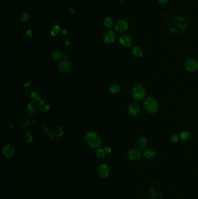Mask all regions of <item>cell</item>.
<instances>
[{
	"mask_svg": "<svg viewBox=\"0 0 198 199\" xmlns=\"http://www.w3.org/2000/svg\"><path fill=\"white\" fill-rule=\"evenodd\" d=\"M85 140L87 144L93 148H97L101 145V138L95 132L89 131L85 135Z\"/></svg>",
	"mask_w": 198,
	"mask_h": 199,
	"instance_id": "cell-1",
	"label": "cell"
},
{
	"mask_svg": "<svg viewBox=\"0 0 198 199\" xmlns=\"http://www.w3.org/2000/svg\"><path fill=\"white\" fill-rule=\"evenodd\" d=\"M144 107L148 113L154 114L158 110L159 104L156 99L151 97H148L145 98L144 102Z\"/></svg>",
	"mask_w": 198,
	"mask_h": 199,
	"instance_id": "cell-2",
	"label": "cell"
},
{
	"mask_svg": "<svg viewBox=\"0 0 198 199\" xmlns=\"http://www.w3.org/2000/svg\"><path fill=\"white\" fill-rule=\"evenodd\" d=\"M146 90L143 85L141 84H137L132 89V95L133 98L139 101L143 100L146 96Z\"/></svg>",
	"mask_w": 198,
	"mask_h": 199,
	"instance_id": "cell-3",
	"label": "cell"
},
{
	"mask_svg": "<svg viewBox=\"0 0 198 199\" xmlns=\"http://www.w3.org/2000/svg\"><path fill=\"white\" fill-rule=\"evenodd\" d=\"M185 68L188 72H195L198 69V62L194 59H189L185 62Z\"/></svg>",
	"mask_w": 198,
	"mask_h": 199,
	"instance_id": "cell-4",
	"label": "cell"
},
{
	"mask_svg": "<svg viewBox=\"0 0 198 199\" xmlns=\"http://www.w3.org/2000/svg\"><path fill=\"white\" fill-rule=\"evenodd\" d=\"M63 134V132L61 127H56L50 131L48 135H49V137L51 139L58 140V139L62 137Z\"/></svg>",
	"mask_w": 198,
	"mask_h": 199,
	"instance_id": "cell-5",
	"label": "cell"
},
{
	"mask_svg": "<svg viewBox=\"0 0 198 199\" xmlns=\"http://www.w3.org/2000/svg\"><path fill=\"white\" fill-rule=\"evenodd\" d=\"M127 155L131 160L136 161L140 158L141 152L138 148H132L128 151Z\"/></svg>",
	"mask_w": 198,
	"mask_h": 199,
	"instance_id": "cell-6",
	"label": "cell"
},
{
	"mask_svg": "<svg viewBox=\"0 0 198 199\" xmlns=\"http://www.w3.org/2000/svg\"><path fill=\"white\" fill-rule=\"evenodd\" d=\"M116 39V34L112 30H108L105 31L103 36V40L105 43L107 44L112 43Z\"/></svg>",
	"mask_w": 198,
	"mask_h": 199,
	"instance_id": "cell-7",
	"label": "cell"
},
{
	"mask_svg": "<svg viewBox=\"0 0 198 199\" xmlns=\"http://www.w3.org/2000/svg\"><path fill=\"white\" fill-rule=\"evenodd\" d=\"M128 111L130 115L132 116H136L138 115L140 112V105L138 103L133 102L129 105Z\"/></svg>",
	"mask_w": 198,
	"mask_h": 199,
	"instance_id": "cell-8",
	"label": "cell"
},
{
	"mask_svg": "<svg viewBox=\"0 0 198 199\" xmlns=\"http://www.w3.org/2000/svg\"><path fill=\"white\" fill-rule=\"evenodd\" d=\"M15 149L14 147L11 145V144H7L5 145L2 150L3 155L6 157V158H11L14 153H15Z\"/></svg>",
	"mask_w": 198,
	"mask_h": 199,
	"instance_id": "cell-9",
	"label": "cell"
},
{
	"mask_svg": "<svg viewBox=\"0 0 198 199\" xmlns=\"http://www.w3.org/2000/svg\"><path fill=\"white\" fill-rule=\"evenodd\" d=\"M119 43L125 47H130L133 43V39L128 34H123L119 38Z\"/></svg>",
	"mask_w": 198,
	"mask_h": 199,
	"instance_id": "cell-10",
	"label": "cell"
},
{
	"mask_svg": "<svg viewBox=\"0 0 198 199\" xmlns=\"http://www.w3.org/2000/svg\"><path fill=\"white\" fill-rule=\"evenodd\" d=\"M127 23L123 20L118 21L115 24V30L119 33L123 32L128 29Z\"/></svg>",
	"mask_w": 198,
	"mask_h": 199,
	"instance_id": "cell-11",
	"label": "cell"
},
{
	"mask_svg": "<svg viewBox=\"0 0 198 199\" xmlns=\"http://www.w3.org/2000/svg\"><path fill=\"white\" fill-rule=\"evenodd\" d=\"M71 64L67 60H63L61 61L58 64L59 69L64 73L68 72L71 69Z\"/></svg>",
	"mask_w": 198,
	"mask_h": 199,
	"instance_id": "cell-12",
	"label": "cell"
},
{
	"mask_svg": "<svg viewBox=\"0 0 198 199\" xmlns=\"http://www.w3.org/2000/svg\"><path fill=\"white\" fill-rule=\"evenodd\" d=\"M97 172L99 176L102 178H106L109 175V169L107 165L102 164L99 166Z\"/></svg>",
	"mask_w": 198,
	"mask_h": 199,
	"instance_id": "cell-13",
	"label": "cell"
},
{
	"mask_svg": "<svg viewBox=\"0 0 198 199\" xmlns=\"http://www.w3.org/2000/svg\"><path fill=\"white\" fill-rule=\"evenodd\" d=\"M38 109L42 112H47L50 108V103L44 100H42L39 101L38 104Z\"/></svg>",
	"mask_w": 198,
	"mask_h": 199,
	"instance_id": "cell-14",
	"label": "cell"
},
{
	"mask_svg": "<svg viewBox=\"0 0 198 199\" xmlns=\"http://www.w3.org/2000/svg\"><path fill=\"white\" fill-rule=\"evenodd\" d=\"M37 110V106L35 104V103L33 101L30 102L29 104H27L26 107V111L27 114L31 115H33Z\"/></svg>",
	"mask_w": 198,
	"mask_h": 199,
	"instance_id": "cell-15",
	"label": "cell"
},
{
	"mask_svg": "<svg viewBox=\"0 0 198 199\" xmlns=\"http://www.w3.org/2000/svg\"><path fill=\"white\" fill-rule=\"evenodd\" d=\"M133 54L137 58H141L143 55V51L142 49L138 46H134L132 48Z\"/></svg>",
	"mask_w": 198,
	"mask_h": 199,
	"instance_id": "cell-16",
	"label": "cell"
},
{
	"mask_svg": "<svg viewBox=\"0 0 198 199\" xmlns=\"http://www.w3.org/2000/svg\"><path fill=\"white\" fill-rule=\"evenodd\" d=\"M144 155L148 158H152L153 157H154L156 155V151H154V150H153V148H146V150H145V151H144Z\"/></svg>",
	"mask_w": 198,
	"mask_h": 199,
	"instance_id": "cell-17",
	"label": "cell"
},
{
	"mask_svg": "<svg viewBox=\"0 0 198 199\" xmlns=\"http://www.w3.org/2000/svg\"><path fill=\"white\" fill-rule=\"evenodd\" d=\"M51 58L54 60V61H59L61 59L62 57V53L59 50H55L52 51L51 54Z\"/></svg>",
	"mask_w": 198,
	"mask_h": 199,
	"instance_id": "cell-18",
	"label": "cell"
},
{
	"mask_svg": "<svg viewBox=\"0 0 198 199\" xmlns=\"http://www.w3.org/2000/svg\"><path fill=\"white\" fill-rule=\"evenodd\" d=\"M109 90L112 94H117L120 91V86L116 83H113L110 86Z\"/></svg>",
	"mask_w": 198,
	"mask_h": 199,
	"instance_id": "cell-19",
	"label": "cell"
},
{
	"mask_svg": "<svg viewBox=\"0 0 198 199\" xmlns=\"http://www.w3.org/2000/svg\"><path fill=\"white\" fill-rule=\"evenodd\" d=\"M30 99L34 103L39 101L41 99V96L39 93L37 92H33L30 94Z\"/></svg>",
	"mask_w": 198,
	"mask_h": 199,
	"instance_id": "cell-20",
	"label": "cell"
},
{
	"mask_svg": "<svg viewBox=\"0 0 198 199\" xmlns=\"http://www.w3.org/2000/svg\"><path fill=\"white\" fill-rule=\"evenodd\" d=\"M138 145L141 148H145L148 145L147 139L144 136L141 137L138 140Z\"/></svg>",
	"mask_w": 198,
	"mask_h": 199,
	"instance_id": "cell-21",
	"label": "cell"
},
{
	"mask_svg": "<svg viewBox=\"0 0 198 199\" xmlns=\"http://www.w3.org/2000/svg\"><path fill=\"white\" fill-rule=\"evenodd\" d=\"M106 152L105 150H103L102 148H99L96 151V156L97 158L99 159H102L105 157Z\"/></svg>",
	"mask_w": 198,
	"mask_h": 199,
	"instance_id": "cell-22",
	"label": "cell"
},
{
	"mask_svg": "<svg viewBox=\"0 0 198 199\" xmlns=\"http://www.w3.org/2000/svg\"><path fill=\"white\" fill-rule=\"evenodd\" d=\"M103 23L106 27H107L108 28H110L113 26V21L112 19L110 18H106L104 20Z\"/></svg>",
	"mask_w": 198,
	"mask_h": 199,
	"instance_id": "cell-23",
	"label": "cell"
},
{
	"mask_svg": "<svg viewBox=\"0 0 198 199\" xmlns=\"http://www.w3.org/2000/svg\"><path fill=\"white\" fill-rule=\"evenodd\" d=\"M189 136H190V133L187 131H182L180 135V137L182 140H186L189 137Z\"/></svg>",
	"mask_w": 198,
	"mask_h": 199,
	"instance_id": "cell-24",
	"label": "cell"
},
{
	"mask_svg": "<svg viewBox=\"0 0 198 199\" xmlns=\"http://www.w3.org/2000/svg\"><path fill=\"white\" fill-rule=\"evenodd\" d=\"M60 29H60V27L59 26H55L53 27V29H52V30H51V35H52V36H53V37L56 36L58 34V33L59 31L60 30Z\"/></svg>",
	"mask_w": 198,
	"mask_h": 199,
	"instance_id": "cell-25",
	"label": "cell"
},
{
	"mask_svg": "<svg viewBox=\"0 0 198 199\" xmlns=\"http://www.w3.org/2000/svg\"><path fill=\"white\" fill-rule=\"evenodd\" d=\"M25 140L28 143H31L33 142V138L32 135L29 132H26L25 134Z\"/></svg>",
	"mask_w": 198,
	"mask_h": 199,
	"instance_id": "cell-26",
	"label": "cell"
},
{
	"mask_svg": "<svg viewBox=\"0 0 198 199\" xmlns=\"http://www.w3.org/2000/svg\"><path fill=\"white\" fill-rule=\"evenodd\" d=\"M28 19H29V14L27 12H24L20 16V20L22 22L26 21L28 20Z\"/></svg>",
	"mask_w": 198,
	"mask_h": 199,
	"instance_id": "cell-27",
	"label": "cell"
},
{
	"mask_svg": "<svg viewBox=\"0 0 198 199\" xmlns=\"http://www.w3.org/2000/svg\"><path fill=\"white\" fill-rule=\"evenodd\" d=\"M171 140L172 141V142L173 143H177L179 140V137L178 136L176 135H174L171 137Z\"/></svg>",
	"mask_w": 198,
	"mask_h": 199,
	"instance_id": "cell-28",
	"label": "cell"
},
{
	"mask_svg": "<svg viewBox=\"0 0 198 199\" xmlns=\"http://www.w3.org/2000/svg\"><path fill=\"white\" fill-rule=\"evenodd\" d=\"M32 83H33V81H32L31 80L27 81L24 84L23 87H24V88H29V87L31 85Z\"/></svg>",
	"mask_w": 198,
	"mask_h": 199,
	"instance_id": "cell-29",
	"label": "cell"
},
{
	"mask_svg": "<svg viewBox=\"0 0 198 199\" xmlns=\"http://www.w3.org/2000/svg\"><path fill=\"white\" fill-rule=\"evenodd\" d=\"M42 131H43L44 133H47V132H48L47 127H46L44 125H42Z\"/></svg>",
	"mask_w": 198,
	"mask_h": 199,
	"instance_id": "cell-30",
	"label": "cell"
},
{
	"mask_svg": "<svg viewBox=\"0 0 198 199\" xmlns=\"http://www.w3.org/2000/svg\"><path fill=\"white\" fill-rule=\"evenodd\" d=\"M32 33H33V31L31 30H28L26 32V35L30 37H32Z\"/></svg>",
	"mask_w": 198,
	"mask_h": 199,
	"instance_id": "cell-31",
	"label": "cell"
},
{
	"mask_svg": "<svg viewBox=\"0 0 198 199\" xmlns=\"http://www.w3.org/2000/svg\"><path fill=\"white\" fill-rule=\"evenodd\" d=\"M105 152H107V153H110V152H111L112 150H111V148H110V147H105Z\"/></svg>",
	"mask_w": 198,
	"mask_h": 199,
	"instance_id": "cell-32",
	"label": "cell"
},
{
	"mask_svg": "<svg viewBox=\"0 0 198 199\" xmlns=\"http://www.w3.org/2000/svg\"><path fill=\"white\" fill-rule=\"evenodd\" d=\"M158 2H159L160 4H164L165 3H167V0H157Z\"/></svg>",
	"mask_w": 198,
	"mask_h": 199,
	"instance_id": "cell-33",
	"label": "cell"
},
{
	"mask_svg": "<svg viewBox=\"0 0 198 199\" xmlns=\"http://www.w3.org/2000/svg\"><path fill=\"white\" fill-rule=\"evenodd\" d=\"M62 31V33H63V35H66V33H67V30H63Z\"/></svg>",
	"mask_w": 198,
	"mask_h": 199,
	"instance_id": "cell-34",
	"label": "cell"
},
{
	"mask_svg": "<svg viewBox=\"0 0 198 199\" xmlns=\"http://www.w3.org/2000/svg\"><path fill=\"white\" fill-rule=\"evenodd\" d=\"M70 11L71 14H74V11L72 9V8H70Z\"/></svg>",
	"mask_w": 198,
	"mask_h": 199,
	"instance_id": "cell-35",
	"label": "cell"
},
{
	"mask_svg": "<svg viewBox=\"0 0 198 199\" xmlns=\"http://www.w3.org/2000/svg\"><path fill=\"white\" fill-rule=\"evenodd\" d=\"M66 43V44H67V45H68V44H69V42H66V43Z\"/></svg>",
	"mask_w": 198,
	"mask_h": 199,
	"instance_id": "cell-36",
	"label": "cell"
}]
</instances>
